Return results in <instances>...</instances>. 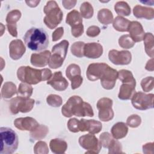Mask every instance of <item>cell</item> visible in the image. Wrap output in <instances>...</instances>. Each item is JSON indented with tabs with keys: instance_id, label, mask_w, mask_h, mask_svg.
Listing matches in <instances>:
<instances>
[{
	"instance_id": "obj_28",
	"label": "cell",
	"mask_w": 154,
	"mask_h": 154,
	"mask_svg": "<svg viewBox=\"0 0 154 154\" xmlns=\"http://www.w3.org/2000/svg\"><path fill=\"white\" fill-rule=\"evenodd\" d=\"M16 93H17L16 86L13 82L8 81L4 84L1 92V95L2 98L9 99Z\"/></svg>"
},
{
	"instance_id": "obj_4",
	"label": "cell",
	"mask_w": 154,
	"mask_h": 154,
	"mask_svg": "<svg viewBox=\"0 0 154 154\" xmlns=\"http://www.w3.org/2000/svg\"><path fill=\"white\" fill-rule=\"evenodd\" d=\"M1 154H11L17 150L19 144L18 137L11 128L1 127Z\"/></svg>"
},
{
	"instance_id": "obj_19",
	"label": "cell",
	"mask_w": 154,
	"mask_h": 154,
	"mask_svg": "<svg viewBox=\"0 0 154 154\" xmlns=\"http://www.w3.org/2000/svg\"><path fill=\"white\" fill-rule=\"evenodd\" d=\"M26 51V48L20 39L12 40L9 45V55L11 59L17 60L20 59Z\"/></svg>"
},
{
	"instance_id": "obj_13",
	"label": "cell",
	"mask_w": 154,
	"mask_h": 154,
	"mask_svg": "<svg viewBox=\"0 0 154 154\" xmlns=\"http://www.w3.org/2000/svg\"><path fill=\"white\" fill-rule=\"evenodd\" d=\"M109 61L116 65H128L131 62L132 55L128 51H117L112 49L109 51Z\"/></svg>"
},
{
	"instance_id": "obj_23",
	"label": "cell",
	"mask_w": 154,
	"mask_h": 154,
	"mask_svg": "<svg viewBox=\"0 0 154 154\" xmlns=\"http://www.w3.org/2000/svg\"><path fill=\"white\" fill-rule=\"evenodd\" d=\"M51 53L49 51H45L40 53H34L31 56L30 62L35 67H45L48 64Z\"/></svg>"
},
{
	"instance_id": "obj_25",
	"label": "cell",
	"mask_w": 154,
	"mask_h": 154,
	"mask_svg": "<svg viewBox=\"0 0 154 154\" xmlns=\"http://www.w3.org/2000/svg\"><path fill=\"white\" fill-rule=\"evenodd\" d=\"M135 86L131 84H122L120 87L118 97L121 100L131 99L135 93Z\"/></svg>"
},
{
	"instance_id": "obj_46",
	"label": "cell",
	"mask_w": 154,
	"mask_h": 154,
	"mask_svg": "<svg viewBox=\"0 0 154 154\" xmlns=\"http://www.w3.org/2000/svg\"><path fill=\"white\" fill-rule=\"evenodd\" d=\"M100 29L98 26L95 25H92L88 28L86 34L88 37H94L97 36L100 34Z\"/></svg>"
},
{
	"instance_id": "obj_17",
	"label": "cell",
	"mask_w": 154,
	"mask_h": 154,
	"mask_svg": "<svg viewBox=\"0 0 154 154\" xmlns=\"http://www.w3.org/2000/svg\"><path fill=\"white\" fill-rule=\"evenodd\" d=\"M47 84L51 85L55 90L60 91L65 90L69 85L67 81L63 76L61 71L54 73L50 79L48 80Z\"/></svg>"
},
{
	"instance_id": "obj_33",
	"label": "cell",
	"mask_w": 154,
	"mask_h": 154,
	"mask_svg": "<svg viewBox=\"0 0 154 154\" xmlns=\"http://www.w3.org/2000/svg\"><path fill=\"white\" fill-rule=\"evenodd\" d=\"M118 79L123 84H131L136 85V80L129 70L122 69L118 72Z\"/></svg>"
},
{
	"instance_id": "obj_21",
	"label": "cell",
	"mask_w": 154,
	"mask_h": 154,
	"mask_svg": "<svg viewBox=\"0 0 154 154\" xmlns=\"http://www.w3.org/2000/svg\"><path fill=\"white\" fill-rule=\"evenodd\" d=\"M128 31H129V35L134 42H139L143 40L145 32L143 26L140 22L137 21L131 22Z\"/></svg>"
},
{
	"instance_id": "obj_27",
	"label": "cell",
	"mask_w": 154,
	"mask_h": 154,
	"mask_svg": "<svg viewBox=\"0 0 154 154\" xmlns=\"http://www.w3.org/2000/svg\"><path fill=\"white\" fill-rule=\"evenodd\" d=\"M49 147L51 151L56 154H62L65 153L67 148V143L60 138H55L51 140Z\"/></svg>"
},
{
	"instance_id": "obj_31",
	"label": "cell",
	"mask_w": 154,
	"mask_h": 154,
	"mask_svg": "<svg viewBox=\"0 0 154 154\" xmlns=\"http://www.w3.org/2000/svg\"><path fill=\"white\" fill-rule=\"evenodd\" d=\"M143 40L146 54L151 58H153L154 56V37L153 34L150 32L145 33Z\"/></svg>"
},
{
	"instance_id": "obj_42",
	"label": "cell",
	"mask_w": 154,
	"mask_h": 154,
	"mask_svg": "<svg viewBox=\"0 0 154 154\" xmlns=\"http://www.w3.org/2000/svg\"><path fill=\"white\" fill-rule=\"evenodd\" d=\"M140 84L144 91L149 92L153 88V78L152 76H147L143 78Z\"/></svg>"
},
{
	"instance_id": "obj_1",
	"label": "cell",
	"mask_w": 154,
	"mask_h": 154,
	"mask_svg": "<svg viewBox=\"0 0 154 154\" xmlns=\"http://www.w3.org/2000/svg\"><path fill=\"white\" fill-rule=\"evenodd\" d=\"M61 113L66 117H93L94 112L90 103L84 102L78 96H71L61 108Z\"/></svg>"
},
{
	"instance_id": "obj_43",
	"label": "cell",
	"mask_w": 154,
	"mask_h": 154,
	"mask_svg": "<svg viewBox=\"0 0 154 154\" xmlns=\"http://www.w3.org/2000/svg\"><path fill=\"white\" fill-rule=\"evenodd\" d=\"M141 123V117L137 114H132L129 116L126 120V125L131 128H137Z\"/></svg>"
},
{
	"instance_id": "obj_20",
	"label": "cell",
	"mask_w": 154,
	"mask_h": 154,
	"mask_svg": "<svg viewBox=\"0 0 154 154\" xmlns=\"http://www.w3.org/2000/svg\"><path fill=\"white\" fill-rule=\"evenodd\" d=\"M14 125L16 128L21 131H32L36 128L39 124L32 117H26L16 119Z\"/></svg>"
},
{
	"instance_id": "obj_39",
	"label": "cell",
	"mask_w": 154,
	"mask_h": 154,
	"mask_svg": "<svg viewBox=\"0 0 154 154\" xmlns=\"http://www.w3.org/2000/svg\"><path fill=\"white\" fill-rule=\"evenodd\" d=\"M46 102L51 106L59 107L62 105L63 100L59 95L51 94L46 97Z\"/></svg>"
},
{
	"instance_id": "obj_12",
	"label": "cell",
	"mask_w": 154,
	"mask_h": 154,
	"mask_svg": "<svg viewBox=\"0 0 154 154\" xmlns=\"http://www.w3.org/2000/svg\"><path fill=\"white\" fill-rule=\"evenodd\" d=\"M80 67L76 64H70L66 70V75L71 81V88L73 90L78 88L82 84L83 78L81 75Z\"/></svg>"
},
{
	"instance_id": "obj_51",
	"label": "cell",
	"mask_w": 154,
	"mask_h": 154,
	"mask_svg": "<svg viewBox=\"0 0 154 154\" xmlns=\"http://www.w3.org/2000/svg\"><path fill=\"white\" fill-rule=\"evenodd\" d=\"M25 2L29 7H35L39 4L40 1H26Z\"/></svg>"
},
{
	"instance_id": "obj_22",
	"label": "cell",
	"mask_w": 154,
	"mask_h": 154,
	"mask_svg": "<svg viewBox=\"0 0 154 154\" xmlns=\"http://www.w3.org/2000/svg\"><path fill=\"white\" fill-rule=\"evenodd\" d=\"M103 54V47L98 43H88L85 44L84 55L88 58H98Z\"/></svg>"
},
{
	"instance_id": "obj_24",
	"label": "cell",
	"mask_w": 154,
	"mask_h": 154,
	"mask_svg": "<svg viewBox=\"0 0 154 154\" xmlns=\"http://www.w3.org/2000/svg\"><path fill=\"white\" fill-rule=\"evenodd\" d=\"M134 15L137 18H144L148 20H152L154 17V9L147 7H143L140 5H135L133 8Z\"/></svg>"
},
{
	"instance_id": "obj_3",
	"label": "cell",
	"mask_w": 154,
	"mask_h": 154,
	"mask_svg": "<svg viewBox=\"0 0 154 154\" xmlns=\"http://www.w3.org/2000/svg\"><path fill=\"white\" fill-rule=\"evenodd\" d=\"M23 40L26 46L34 51H43L49 45L48 35L42 28L32 27L29 29L25 34Z\"/></svg>"
},
{
	"instance_id": "obj_16",
	"label": "cell",
	"mask_w": 154,
	"mask_h": 154,
	"mask_svg": "<svg viewBox=\"0 0 154 154\" xmlns=\"http://www.w3.org/2000/svg\"><path fill=\"white\" fill-rule=\"evenodd\" d=\"M21 17V12L19 10H13L8 13L6 17L7 26L8 32L14 37H17L16 22Z\"/></svg>"
},
{
	"instance_id": "obj_41",
	"label": "cell",
	"mask_w": 154,
	"mask_h": 154,
	"mask_svg": "<svg viewBox=\"0 0 154 154\" xmlns=\"http://www.w3.org/2000/svg\"><path fill=\"white\" fill-rule=\"evenodd\" d=\"M34 152L35 154H46L49 153V149L46 142L39 141L34 147Z\"/></svg>"
},
{
	"instance_id": "obj_8",
	"label": "cell",
	"mask_w": 154,
	"mask_h": 154,
	"mask_svg": "<svg viewBox=\"0 0 154 154\" xmlns=\"http://www.w3.org/2000/svg\"><path fill=\"white\" fill-rule=\"evenodd\" d=\"M154 95L146 94L141 91L135 92L131 98L133 106L139 110H146L153 108Z\"/></svg>"
},
{
	"instance_id": "obj_38",
	"label": "cell",
	"mask_w": 154,
	"mask_h": 154,
	"mask_svg": "<svg viewBox=\"0 0 154 154\" xmlns=\"http://www.w3.org/2000/svg\"><path fill=\"white\" fill-rule=\"evenodd\" d=\"M119 44L122 48L130 49L134 46L135 42L132 40L129 34H125L120 37L119 39Z\"/></svg>"
},
{
	"instance_id": "obj_26",
	"label": "cell",
	"mask_w": 154,
	"mask_h": 154,
	"mask_svg": "<svg viewBox=\"0 0 154 154\" xmlns=\"http://www.w3.org/2000/svg\"><path fill=\"white\" fill-rule=\"evenodd\" d=\"M112 137L115 139L123 138L126 136L128 132V128L123 122H117L114 124L111 129Z\"/></svg>"
},
{
	"instance_id": "obj_40",
	"label": "cell",
	"mask_w": 154,
	"mask_h": 154,
	"mask_svg": "<svg viewBox=\"0 0 154 154\" xmlns=\"http://www.w3.org/2000/svg\"><path fill=\"white\" fill-rule=\"evenodd\" d=\"M108 153H122V146L121 143L114 138L111 141L108 147Z\"/></svg>"
},
{
	"instance_id": "obj_37",
	"label": "cell",
	"mask_w": 154,
	"mask_h": 154,
	"mask_svg": "<svg viewBox=\"0 0 154 154\" xmlns=\"http://www.w3.org/2000/svg\"><path fill=\"white\" fill-rule=\"evenodd\" d=\"M85 46V43L83 42H76L71 46V52L72 54L78 58H81L84 57V48Z\"/></svg>"
},
{
	"instance_id": "obj_34",
	"label": "cell",
	"mask_w": 154,
	"mask_h": 154,
	"mask_svg": "<svg viewBox=\"0 0 154 154\" xmlns=\"http://www.w3.org/2000/svg\"><path fill=\"white\" fill-rule=\"evenodd\" d=\"M115 11L119 16H128L131 14V7L125 1H119L114 5Z\"/></svg>"
},
{
	"instance_id": "obj_35",
	"label": "cell",
	"mask_w": 154,
	"mask_h": 154,
	"mask_svg": "<svg viewBox=\"0 0 154 154\" xmlns=\"http://www.w3.org/2000/svg\"><path fill=\"white\" fill-rule=\"evenodd\" d=\"M33 88L30 84L22 82L19 85L17 94L19 96L29 98L32 94Z\"/></svg>"
},
{
	"instance_id": "obj_18",
	"label": "cell",
	"mask_w": 154,
	"mask_h": 154,
	"mask_svg": "<svg viewBox=\"0 0 154 154\" xmlns=\"http://www.w3.org/2000/svg\"><path fill=\"white\" fill-rule=\"evenodd\" d=\"M79 131H87L92 134L99 133L102 128V125L101 122L95 120H86L82 119L79 120Z\"/></svg>"
},
{
	"instance_id": "obj_14",
	"label": "cell",
	"mask_w": 154,
	"mask_h": 154,
	"mask_svg": "<svg viewBox=\"0 0 154 154\" xmlns=\"http://www.w3.org/2000/svg\"><path fill=\"white\" fill-rule=\"evenodd\" d=\"M108 66L107 64L103 63L90 64L86 72L88 79L91 81L100 79Z\"/></svg>"
},
{
	"instance_id": "obj_7",
	"label": "cell",
	"mask_w": 154,
	"mask_h": 154,
	"mask_svg": "<svg viewBox=\"0 0 154 154\" xmlns=\"http://www.w3.org/2000/svg\"><path fill=\"white\" fill-rule=\"evenodd\" d=\"M35 100L31 98L17 96L11 99L9 109L13 114L19 112L23 113L29 112L34 107Z\"/></svg>"
},
{
	"instance_id": "obj_11",
	"label": "cell",
	"mask_w": 154,
	"mask_h": 154,
	"mask_svg": "<svg viewBox=\"0 0 154 154\" xmlns=\"http://www.w3.org/2000/svg\"><path fill=\"white\" fill-rule=\"evenodd\" d=\"M112 100L108 97H102L97 102V108L99 110V119L103 122H108L114 117V112L112 108Z\"/></svg>"
},
{
	"instance_id": "obj_47",
	"label": "cell",
	"mask_w": 154,
	"mask_h": 154,
	"mask_svg": "<svg viewBox=\"0 0 154 154\" xmlns=\"http://www.w3.org/2000/svg\"><path fill=\"white\" fill-rule=\"evenodd\" d=\"M63 33H64V28L63 27H59L57 28L52 33V41L56 42L60 40L63 35Z\"/></svg>"
},
{
	"instance_id": "obj_48",
	"label": "cell",
	"mask_w": 154,
	"mask_h": 154,
	"mask_svg": "<svg viewBox=\"0 0 154 154\" xmlns=\"http://www.w3.org/2000/svg\"><path fill=\"white\" fill-rule=\"evenodd\" d=\"M143 150L144 153H153V143H149L143 145Z\"/></svg>"
},
{
	"instance_id": "obj_44",
	"label": "cell",
	"mask_w": 154,
	"mask_h": 154,
	"mask_svg": "<svg viewBox=\"0 0 154 154\" xmlns=\"http://www.w3.org/2000/svg\"><path fill=\"white\" fill-rule=\"evenodd\" d=\"M112 139L113 138L112 135L107 132L102 133L99 136V141L101 143V145L105 148L108 147Z\"/></svg>"
},
{
	"instance_id": "obj_36",
	"label": "cell",
	"mask_w": 154,
	"mask_h": 154,
	"mask_svg": "<svg viewBox=\"0 0 154 154\" xmlns=\"http://www.w3.org/2000/svg\"><path fill=\"white\" fill-rule=\"evenodd\" d=\"M80 12L82 17L85 19L91 18L94 13L93 7L88 2H84L80 7Z\"/></svg>"
},
{
	"instance_id": "obj_15",
	"label": "cell",
	"mask_w": 154,
	"mask_h": 154,
	"mask_svg": "<svg viewBox=\"0 0 154 154\" xmlns=\"http://www.w3.org/2000/svg\"><path fill=\"white\" fill-rule=\"evenodd\" d=\"M117 78L118 72L109 66L100 79V84L103 88L111 90L114 88Z\"/></svg>"
},
{
	"instance_id": "obj_32",
	"label": "cell",
	"mask_w": 154,
	"mask_h": 154,
	"mask_svg": "<svg viewBox=\"0 0 154 154\" xmlns=\"http://www.w3.org/2000/svg\"><path fill=\"white\" fill-rule=\"evenodd\" d=\"M49 132L48 128L44 125H39L30 132V137L34 140H40L44 138Z\"/></svg>"
},
{
	"instance_id": "obj_10",
	"label": "cell",
	"mask_w": 154,
	"mask_h": 154,
	"mask_svg": "<svg viewBox=\"0 0 154 154\" xmlns=\"http://www.w3.org/2000/svg\"><path fill=\"white\" fill-rule=\"evenodd\" d=\"M79 144L81 147L85 149V153H99L102 145L100 141L92 134H88L81 136L79 138Z\"/></svg>"
},
{
	"instance_id": "obj_50",
	"label": "cell",
	"mask_w": 154,
	"mask_h": 154,
	"mask_svg": "<svg viewBox=\"0 0 154 154\" xmlns=\"http://www.w3.org/2000/svg\"><path fill=\"white\" fill-rule=\"evenodd\" d=\"M146 69L149 71L153 70V58H152L150 60H149L145 67Z\"/></svg>"
},
{
	"instance_id": "obj_49",
	"label": "cell",
	"mask_w": 154,
	"mask_h": 154,
	"mask_svg": "<svg viewBox=\"0 0 154 154\" xmlns=\"http://www.w3.org/2000/svg\"><path fill=\"white\" fill-rule=\"evenodd\" d=\"M76 1H67V0H64L62 1V4L64 6V7L67 10H70L74 7L76 5Z\"/></svg>"
},
{
	"instance_id": "obj_6",
	"label": "cell",
	"mask_w": 154,
	"mask_h": 154,
	"mask_svg": "<svg viewBox=\"0 0 154 154\" xmlns=\"http://www.w3.org/2000/svg\"><path fill=\"white\" fill-rule=\"evenodd\" d=\"M69 45V42L64 40L52 47V54L48 63L49 67L55 69L63 65L67 55Z\"/></svg>"
},
{
	"instance_id": "obj_45",
	"label": "cell",
	"mask_w": 154,
	"mask_h": 154,
	"mask_svg": "<svg viewBox=\"0 0 154 154\" xmlns=\"http://www.w3.org/2000/svg\"><path fill=\"white\" fill-rule=\"evenodd\" d=\"M79 120L76 118H72L69 120L67 122V128L69 130L72 132H78L79 131Z\"/></svg>"
},
{
	"instance_id": "obj_30",
	"label": "cell",
	"mask_w": 154,
	"mask_h": 154,
	"mask_svg": "<svg viewBox=\"0 0 154 154\" xmlns=\"http://www.w3.org/2000/svg\"><path fill=\"white\" fill-rule=\"evenodd\" d=\"M130 22L131 21H129L128 19L118 16L113 20L112 26L114 29L118 31L125 32L128 31Z\"/></svg>"
},
{
	"instance_id": "obj_5",
	"label": "cell",
	"mask_w": 154,
	"mask_h": 154,
	"mask_svg": "<svg viewBox=\"0 0 154 154\" xmlns=\"http://www.w3.org/2000/svg\"><path fill=\"white\" fill-rule=\"evenodd\" d=\"M43 11L46 14L43 19L44 23L49 29H54L61 23L63 14L56 1H48L44 7Z\"/></svg>"
},
{
	"instance_id": "obj_29",
	"label": "cell",
	"mask_w": 154,
	"mask_h": 154,
	"mask_svg": "<svg viewBox=\"0 0 154 154\" xmlns=\"http://www.w3.org/2000/svg\"><path fill=\"white\" fill-rule=\"evenodd\" d=\"M97 19L103 25H109L112 22L113 15L112 12L108 8H102L98 11Z\"/></svg>"
},
{
	"instance_id": "obj_9",
	"label": "cell",
	"mask_w": 154,
	"mask_h": 154,
	"mask_svg": "<svg viewBox=\"0 0 154 154\" xmlns=\"http://www.w3.org/2000/svg\"><path fill=\"white\" fill-rule=\"evenodd\" d=\"M66 22L72 27L71 32L73 37H79L83 34L82 16L76 10H73L67 14Z\"/></svg>"
},
{
	"instance_id": "obj_2",
	"label": "cell",
	"mask_w": 154,
	"mask_h": 154,
	"mask_svg": "<svg viewBox=\"0 0 154 154\" xmlns=\"http://www.w3.org/2000/svg\"><path fill=\"white\" fill-rule=\"evenodd\" d=\"M52 75L49 69H37L29 66H21L17 71V78L21 82L32 85L49 79Z\"/></svg>"
}]
</instances>
